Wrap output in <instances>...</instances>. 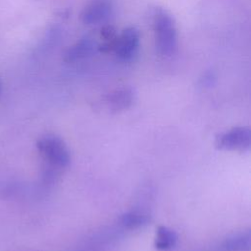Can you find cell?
<instances>
[{
	"mask_svg": "<svg viewBox=\"0 0 251 251\" xmlns=\"http://www.w3.org/2000/svg\"><path fill=\"white\" fill-rule=\"evenodd\" d=\"M156 46L159 53L169 57L177 48V31L173 17L164 9L156 8L152 16Z\"/></svg>",
	"mask_w": 251,
	"mask_h": 251,
	"instance_id": "cell-1",
	"label": "cell"
},
{
	"mask_svg": "<svg viewBox=\"0 0 251 251\" xmlns=\"http://www.w3.org/2000/svg\"><path fill=\"white\" fill-rule=\"evenodd\" d=\"M37 149L49 167L61 170L70 164V152L62 138L48 134L36 143Z\"/></svg>",
	"mask_w": 251,
	"mask_h": 251,
	"instance_id": "cell-2",
	"label": "cell"
},
{
	"mask_svg": "<svg viewBox=\"0 0 251 251\" xmlns=\"http://www.w3.org/2000/svg\"><path fill=\"white\" fill-rule=\"evenodd\" d=\"M139 40V31L135 27L125 28L114 44V50L119 59L126 62L130 61L137 53Z\"/></svg>",
	"mask_w": 251,
	"mask_h": 251,
	"instance_id": "cell-3",
	"label": "cell"
},
{
	"mask_svg": "<svg viewBox=\"0 0 251 251\" xmlns=\"http://www.w3.org/2000/svg\"><path fill=\"white\" fill-rule=\"evenodd\" d=\"M250 140L251 132L248 127H236L219 135L216 145L220 149L244 151L249 149Z\"/></svg>",
	"mask_w": 251,
	"mask_h": 251,
	"instance_id": "cell-4",
	"label": "cell"
},
{
	"mask_svg": "<svg viewBox=\"0 0 251 251\" xmlns=\"http://www.w3.org/2000/svg\"><path fill=\"white\" fill-rule=\"evenodd\" d=\"M112 2L110 0H92L82 10L80 19L84 25H99L105 22L112 14Z\"/></svg>",
	"mask_w": 251,
	"mask_h": 251,
	"instance_id": "cell-5",
	"label": "cell"
},
{
	"mask_svg": "<svg viewBox=\"0 0 251 251\" xmlns=\"http://www.w3.org/2000/svg\"><path fill=\"white\" fill-rule=\"evenodd\" d=\"M96 49H98L96 41L89 36H85L68 48L65 53L64 60L68 63L83 60L91 56Z\"/></svg>",
	"mask_w": 251,
	"mask_h": 251,
	"instance_id": "cell-6",
	"label": "cell"
},
{
	"mask_svg": "<svg viewBox=\"0 0 251 251\" xmlns=\"http://www.w3.org/2000/svg\"><path fill=\"white\" fill-rule=\"evenodd\" d=\"M135 98V94L130 87H121L111 91L106 95L104 101L106 106L114 112L129 108Z\"/></svg>",
	"mask_w": 251,
	"mask_h": 251,
	"instance_id": "cell-7",
	"label": "cell"
},
{
	"mask_svg": "<svg viewBox=\"0 0 251 251\" xmlns=\"http://www.w3.org/2000/svg\"><path fill=\"white\" fill-rule=\"evenodd\" d=\"M250 232L244 231L226 238L220 246V251H245L250 247Z\"/></svg>",
	"mask_w": 251,
	"mask_h": 251,
	"instance_id": "cell-8",
	"label": "cell"
},
{
	"mask_svg": "<svg viewBox=\"0 0 251 251\" xmlns=\"http://www.w3.org/2000/svg\"><path fill=\"white\" fill-rule=\"evenodd\" d=\"M149 222V216L143 212L130 211L122 215L118 221L123 229H135Z\"/></svg>",
	"mask_w": 251,
	"mask_h": 251,
	"instance_id": "cell-9",
	"label": "cell"
},
{
	"mask_svg": "<svg viewBox=\"0 0 251 251\" xmlns=\"http://www.w3.org/2000/svg\"><path fill=\"white\" fill-rule=\"evenodd\" d=\"M176 241L177 235L174 230L166 226H160L158 228L155 240L156 248L160 250H170L176 244Z\"/></svg>",
	"mask_w": 251,
	"mask_h": 251,
	"instance_id": "cell-10",
	"label": "cell"
},
{
	"mask_svg": "<svg viewBox=\"0 0 251 251\" xmlns=\"http://www.w3.org/2000/svg\"><path fill=\"white\" fill-rule=\"evenodd\" d=\"M0 93H1V80H0Z\"/></svg>",
	"mask_w": 251,
	"mask_h": 251,
	"instance_id": "cell-11",
	"label": "cell"
}]
</instances>
